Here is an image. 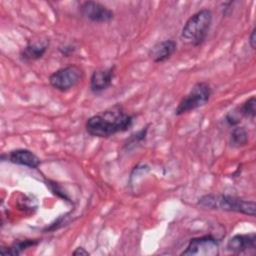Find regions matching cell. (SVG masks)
Wrapping results in <instances>:
<instances>
[{"label":"cell","instance_id":"obj_21","mask_svg":"<svg viewBox=\"0 0 256 256\" xmlns=\"http://www.w3.org/2000/svg\"><path fill=\"white\" fill-rule=\"evenodd\" d=\"M73 255H80V256H87L89 255L90 253L84 248V247H77L73 252H72Z\"/></svg>","mask_w":256,"mask_h":256},{"label":"cell","instance_id":"obj_16","mask_svg":"<svg viewBox=\"0 0 256 256\" xmlns=\"http://www.w3.org/2000/svg\"><path fill=\"white\" fill-rule=\"evenodd\" d=\"M148 127L149 126H145L142 129L138 130L137 132L131 134L130 137L124 143L123 148L126 149V150H129L132 147H135L137 144L141 143L143 140H145L146 136H147V133H148Z\"/></svg>","mask_w":256,"mask_h":256},{"label":"cell","instance_id":"obj_15","mask_svg":"<svg viewBox=\"0 0 256 256\" xmlns=\"http://www.w3.org/2000/svg\"><path fill=\"white\" fill-rule=\"evenodd\" d=\"M236 111L241 116V118H250L252 120L255 119L256 116V98L255 96H251L247 100H245L243 103L238 105L236 108Z\"/></svg>","mask_w":256,"mask_h":256},{"label":"cell","instance_id":"obj_12","mask_svg":"<svg viewBox=\"0 0 256 256\" xmlns=\"http://www.w3.org/2000/svg\"><path fill=\"white\" fill-rule=\"evenodd\" d=\"M50 42L48 39H36L29 41L19 53L20 59L23 62L36 61L42 58L49 49Z\"/></svg>","mask_w":256,"mask_h":256},{"label":"cell","instance_id":"obj_9","mask_svg":"<svg viewBox=\"0 0 256 256\" xmlns=\"http://www.w3.org/2000/svg\"><path fill=\"white\" fill-rule=\"evenodd\" d=\"M4 155L6 156V160L8 162L31 169H36L41 164L40 158L31 150L25 148L14 149Z\"/></svg>","mask_w":256,"mask_h":256},{"label":"cell","instance_id":"obj_11","mask_svg":"<svg viewBox=\"0 0 256 256\" xmlns=\"http://www.w3.org/2000/svg\"><path fill=\"white\" fill-rule=\"evenodd\" d=\"M177 50V43L173 39H164L156 42L148 51L149 58L154 63H163L169 60Z\"/></svg>","mask_w":256,"mask_h":256},{"label":"cell","instance_id":"obj_18","mask_svg":"<svg viewBox=\"0 0 256 256\" xmlns=\"http://www.w3.org/2000/svg\"><path fill=\"white\" fill-rule=\"evenodd\" d=\"M68 214H64V215H61L60 217H58L54 222H52L51 224H49V226H46L43 231L44 232H50V231H55L57 229H59L60 227L64 226L66 223L69 222V219H68Z\"/></svg>","mask_w":256,"mask_h":256},{"label":"cell","instance_id":"obj_1","mask_svg":"<svg viewBox=\"0 0 256 256\" xmlns=\"http://www.w3.org/2000/svg\"><path fill=\"white\" fill-rule=\"evenodd\" d=\"M134 123V115L128 113L122 105L116 104L85 122L87 133L93 137L109 138L117 133L128 131Z\"/></svg>","mask_w":256,"mask_h":256},{"label":"cell","instance_id":"obj_8","mask_svg":"<svg viewBox=\"0 0 256 256\" xmlns=\"http://www.w3.org/2000/svg\"><path fill=\"white\" fill-rule=\"evenodd\" d=\"M115 77V65L94 70L90 77V90L94 94H100L107 90Z\"/></svg>","mask_w":256,"mask_h":256},{"label":"cell","instance_id":"obj_20","mask_svg":"<svg viewBox=\"0 0 256 256\" xmlns=\"http://www.w3.org/2000/svg\"><path fill=\"white\" fill-rule=\"evenodd\" d=\"M248 38H249V40H248L249 45H250V47L254 50L255 47H256V28H255V27L252 28V30H251L250 35H249Z\"/></svg>","mask_w":256,"mask_h":256},{"label":"cell","instance_id":"obj_4","mask_svg":"<svg viewBox=\"0 0 256 256\" xmlns=\"http://www.w3.org/2000/svg\"><path fill=\"white\" fill-rule=\"evenodd\" d=\"M212 94L213 90L208 82L199 81L195 83L178 103L174 110V115L181 116L205 106L209 102Z\"/></svg>","mask_w":256,"mask_h":256},{"label":"cell","instance_id":"obj_7","mask_svg":"<svg viewBox=\"0 0 256 256\" xmlns=\"http://www.w3.org/2000/svg\"><path fill=\"white\" fill-rule=\"evenodd\" d=\"M81 15L93 23H107L113 20L114 12L106 5L98 1H85L80 4Z\"/></svg>","mask_w":256,"mask_h":256},{"label":"cell","instance_id":"obj_14","mask_svg":"<svg viewBox=\"0 0 256 256\" xmlns=\"http://www.w3.org/2000/svg\"><path fill=\"white\" fill-rule=\"evenodd\" d=\"M229 144L234 148H241L248 144V131L243 126L232 127L229 135Z\"/></svg>","mask_w":256,"mask_h":256},{"label":"cell","instance_id":"obj_6","mask_svg":"<svg viewBox=\"0 0 256 256\" xmlns=\"http://www.w3.org/2000/svg\"><path fill=\"white\" fill-rule=\"evenodd\" d=\"M220 242L211 235L206 234L190 239L186 248L181 252L182 256H216L219 254Z\"/></svg>","mask_w":256,"mask_h":256},{"label":"cell","instance_id":"obj_3","mask_svg":"<svg viewBox=\"0 0 256 256\" xmlns=\"http://www.w3.org/2000/svg\"><path fill=\"white\" fill-rule=\"evenodd\" d=\"M213 21V13L208 8H202L193 13L181 29L180 39L182 42L193 47L201 46L210 31Z\"/></svg>","mask_w":256,"mask_h":256},{"label":"cell","instance_id":"obj_2","mask_svg":"<svg viewBox=\"0 0 256 256\" xmlns=\"http://www.w3.org/2000/svg\"><path fill=\"white\" fill-rule=\"evenodd\" d=\"M197 205L210 210L235 212L251 217L256 215V204L253 200L229 194H205L198 199Z\"/></svg>","mask_w":256,"mask_h":256},{"label":"cell","instance_id":"obj_5","mask_svg":"<svg viewBox=\"0 0 256 256\" xmlns=\"http://www.w3.org/2000/svg\"><path fill=\"white\" fill-rule=\"evenodd\" d=\"M84 77L83 69L76 64L59 68L50 74L48 81L51 87L60 92H67L80 83Z\"/></svg>","mask_w":256,"mask_h":256},{"label":"cell","instance_id":"obj_19","mask_svg":"<svg viewBox=\"0 0 256 256\" xmlns=\"http://www.w3.org/2000/svg\"><path fill=\"white\" fill-rule=\"evenodd\" d=\"M76 48L75 46L71 45V44H67L64 46L59 47V52L61 53V55H63L64 57H69L70 55H72L75 52Z\"/></svg>","mask_w":256,"mask_h":256},{"label":"cell","instance_id":"obj_17","mask_svg":"<svg viewBox=\"0 0 256 256\" xmlns=\"http://www.w3.org/2000/svg\"><path fill=\"white\" fill-rule=\"evenodd\" d=\"M45 184H46V186L50 189V191L54 194V195H56L57 197H59V198H62L63 200H65V201H67V202H72V200H70V197L68 196V194L62 189V187L57 183V182H55V181H52V180H50V179H46L45 180Z\"/></svg>","mask_w":256,"mask_h":256},{"label":"cell","instance_id":"obj_10","mask_svg":"<svg viewBox=\"0 0 256 256\" xmlns=\"http://www.w3.org/2000/svg\"><path fill=\"white\" fill-rule=\"evenodd\" d=\"M226 248L228 251L234 254L255 251L256 234L254 232L248 234H236L229 238L226 244Z\"/></svg>","mask_w":256,"mask_h":256},{"label":"cell","instance_id":"obj_13","mask_svg":"<svg viewBox=\"0 0 256 256\" xmlns=\"http://www.w3.org/2000/svg\"><path fill=\"white\" fill-rule=\"evenodd\" d=\"M40 240L38 239H24V240H18L11 244L10 246H2L0 249V252L2 255H13L17 256L22 254L25 250L36 246L39 244Z\"/></svg>","mask_w":256,"mask_h":256}]
</instances>
